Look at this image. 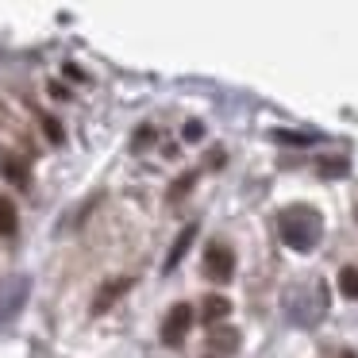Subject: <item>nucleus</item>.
Returning <instances> with one entry per match:
<instances>
[{"label":"nucleus","instance_id":"nucleus-1","mask_svg":"<svg viewBox=\"0 0 358 358\" xmlns=\"http://www.w3.org/2000/svg\"><path fill=\"white\" fill-rule=\"evenodd\" d=\"M278 231L285 239L289 250L296 255H308V250L320 247V235H324V216H320L312 204H293L278 216Z\"/></svg>","mask_w":358,"mask_h":358},{"label":"nucleus","instance_id":"nucleus-2","mask_svg":"<svg viewBox=\"0 0 358 358\" xmlns=\"http://www.w3.org/2000/svg\"><path fill=\"white\" fill-rule=\"evenodd\" d=\"M204 273H208L212 281H231L235 278V255L231 247H224V243H212L208 250H204Z\"/></svg>","mask_w":358,"mask_h":358},{"label":"nucleus","instance_id":"nucleus-3","mask_svg":"<svg viewBox=\"0 0 358 358\" xmlns=\"http://www.w3.org/2000/svg\"><path fill=\"white\" fill-rule=\"evenodd\" d=\"M189 327H193V308H189V304H173L170 316L162 320V343L166 347H181Z\"/></svg>","mask_w":358,"mask_h":358},{"label":"nucleus","instance_id":"nucleus-4","mask_svg":"<svg viewBox=\"0 0 358 358\" xmlns=\"http://www.w3.org/2000/svg\"><path fill=\"white\" fill-rule=\"evenodd\" d=\"M208 347L216 350V355H235V350H239V331L227 327V324L208 327Z\"/></svg>","mask_w":358,"mask_h":358},{"label":"nucleus","instance_id":"nucleus-5","mask_svg":"<svg viewBox=\"0 0 358 358\" xmlns=\"http://www.w3.org/2000/svg\"><path fill=\"white\" fill-rule=\"evenodd\" d=\"M131 285H135L131 278H120V281H112V285H104L101 293H96V301H93V312H96V316H101V312H108L112 304L120 301V293H127Z\"/></svg>","mask_w":358,"mask_h":358},{"label":"nucleus","instance_id":"nucleus-6","mask_svg":"<svg viewBox=\"0 0 358 358\" xmlns=\"http://www.w3.org/2000/svg\"><path fill=\"white\" fill-rule=\"evenodd\" d=\"M231 312V301L227 296H204V304H201V320H204V327H216L220 320Z\"/></svg>","mask_w":358,"mask_h":358},{"label":"nucleus","instance_id":"nucleus-7","mask_svg":"<svg viewBox=\"0 0 358 358\" xmlns=\"http://www.w3.org/2000/svg\"><path fill=\"white\" fill-rule=\"evenodd\" d=\"M193 239H196V227L189 224L185 231L178 235V243H173V247H170V255H166V270H178V262H181V258L189 255V247H193Z\"/></svg>","mask_w":358,"mask_h":358},{"label":"nucleus","instance_id":"nucleus-8","mask_svg":"<svg viewBox=\"0 0 358 358\" xmlns=\"http://www.w3.org/2000/svg\"><path fill=\"white\" fill-rule=\"evenodd\" d=\"M339 293L347 301H358V266H343L339 270Z\"/></svg>","mask_w":358,"mask_h":358},{"label":"nucleus","instance_id":"nucleus-9","mask_svg":"<svg viewBox=\"0 0 358 358\" xmlns=\"http://www.w3.org/2000/svg\"><path fill=\"white\" fill-rule=\"evenodd\" d=\"M16 204L12 201H0V235H16Z\"/></svg>","mask_w":358,"mask_h":358},{"label":"nucleus","instance_id":"nucleus-10","mask_svg":"<svg viewBox=\"0 0 358 358\" xmlns=\"http://www.w3.org/2000/svg\"><path fill=\"white\" fill-rule=\"evenodd\" d=\"M4 178H8L12 185L24 189V185H27V166H24V162H16V158H4Z\"/></svg>","mask_w":358,"mask_h":358},{"label":"nucleus","instance_id":"nucleus-11","mask_svg":"<svg viewBox=\"0 0 358 358\" xmlns=\"http://www.w3.org/2000/svg\"><path fill=\"white\" fill-rule=\"evenodd\" d=\"M273 139H281L285 147H308V135H301V131H273Z\"/></svg>","mask_w":358,"mask_h":358},{"label":"nucleus","instance_id":"nucleus-12","mask_svg":"<svg viewBox=\"0 0 358 358\" xmlns=\"http://www.w3.org/2000/svg\"><path fill=\"white\" fill-rule=\"evenodd\" d=\"M320 170H324V178H343V173H347V162H343V158H331V162H327V158H324Z\"/></svg>","mask_w":358,"mask_h":358},{"label":"nucleus","instance_id":"nucleus-13","mask_svg":"<svg viewBox=\"0 0 358 358\" xmlns=\"http://www.w3.org/2000/svg\"><path fill=\"white\" fill-rule=\"evenodd\" d=\"M43 131H47L50 135V139H55V143H62V127H58V120H43Z\"/></svg>","mask_w":358,"mask_h":358},{"label":"nucleus","instance_id":"nucleus-14","mask_svg":"<svg viewBox=\"0 0 358 358\" xmlns=\"http://www.w3.org/2000/svg\"><path fill=\"white\" fill-rule=\"evenodd\" d=\"M201 135H204V127H201V120H189V124H185V139H189V143H193V139H201Z\"/></svg>","mask_w":358,"mask_h":358},{"label":"nucleus","instance_id":"nucleus-15","mask_svg":"<svg viewBox=\"0 0 358 358\" xmlns=\"http://www.w3.org/2000/svg\"><path fill=\"white\" fill-rule=\"evenodd\" d=\"M147 139H150V127H139V131H135V150L147 147Z\"/></svg>","mask_w":358,"mask_h":358},{"label":"nucleus","instance_id":"nucleus-16","mask_svg":"<svg viewBox=\"0 0 358 358\" xmlns=\"http://www.w3.org/2000/svg\"><path fill=\"white\" fill-rule=\"evenodd\" d=\"M339 358H358V355H355V350H343V355H339Z\"/></svg>","mask_w":358,"mask_h":358}]
</instances>
